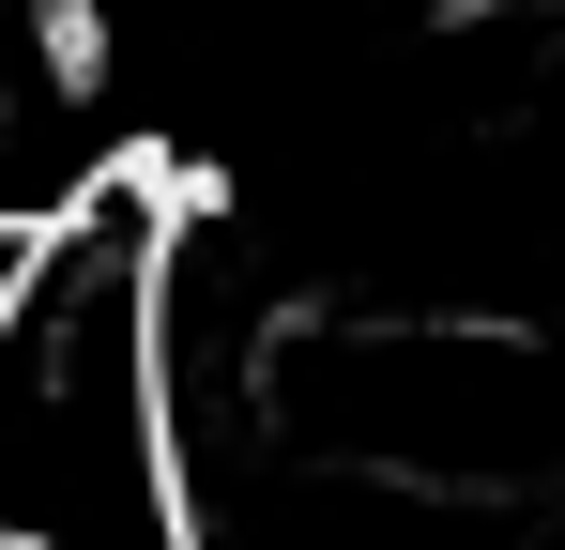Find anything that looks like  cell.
<instances>
[{
    "mask_svg": "<svg viewBox=\"0 0 565 550\" xmlns=\"http://www.w3.org/2000/svg\"><path fill=\"white\" fill-rule=\"evenodd\" d=\"M169 183L93 169L0 306V550H199L184 458H169Z\"/></svg>",
    "mask_w": 565,
    "mask_h": 550,
    "instance_id": "obj_1",
    "label": "cell"
}]
</instances>
